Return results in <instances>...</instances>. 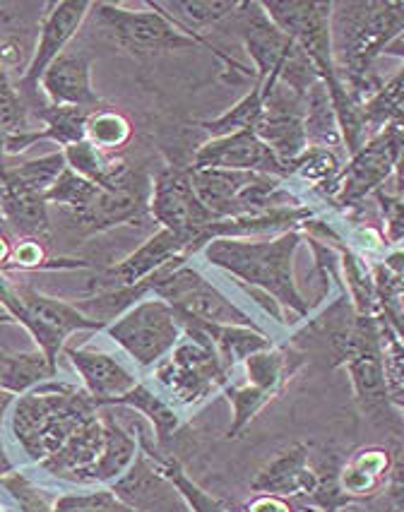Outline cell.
<instances>
[{"label": "cell", "mask_w": 404, "mask_h": 512, "mask_svg": "<svg viewBox=\"0 0 404 512\" xmlns=\"http://www.w3.org/2000/svg\"><path fill=\"white\" fill-rule=\"evenodd\" d=\"M301 243L299 231H284L275 241L253 243L241 238H215L207 243L205 255L212 265L224 267L253 287L265 289L277 303L306 315L308 303L296 289L294 253Z\"/></svg>", "instance_id": "6da1fadb"}, {"label": "cell", "mask_w": 404, "mask_h": 512, "mask_svg": "<svg viewBox=\"0 0 404 512\" xmlns=\"http://www.w3.org/2000/svg\"><path fill=\"white\" fill-rule=\"evenodd\" d=\"M94 412V400L70 388L51 385L17 402L13 431L32 460L44 462L63 448L75 428L85 424Z\"/></svg>", "instance_id": "7a4b0ae2"}, {"label": "cell", "mask_w": 404, "mask_h": 512, "mask_svg": "<svg viewBox=\"0 0 404 512\" xmlns=\"http://www.w3.org/2000/svg\"><path fill=\"white\" fill-rule=\"evenodd\" d=\"M332 13L335 46L352 73L354 94L368 89V65L404 32V3H349Z\"/></svg>", "instance_id": "3957f363"}, {"label": "cell", "mask_w": 404, "mask_h": 512, "mask_svg": "<svg viewBox=\"0 0 404 512\" xmlns=\"http://www.w3.org/2000/svg\"><path fill=\"white\" fill-rule=\"evenodd\" d=\"M150 287L162 301L169 303L171 308L183 318L200 320L210 325H241L255 327L246 313L231 303L222 291L212 287L207 279H202L195 270L188 267H164L157 275H152Z\"/></svg>", "instance_id": "277c9868"}, {"label": "cell", "mask_w": 404, "mask_h": 512, "mask_svg": "<svg viewBox=\"0 0 404 512\" xmlns=\"http://www.w3.org/2000/svg\"><path fill=\"white\" fill-rule=\"evenodd\" d=\"M94 17L99 25L106 29L118 46L128 49L138 56H150V53L162 51H183L202 46L200 41L188 37L176 22H171L157 8L152 10H126L121 5L92 3Z\"/></svg>", "instance_id": "5b68a950"}, {"label": "cell", "mask_w": 404, "mask_h": 512, "mask_svg": "<svg viewBox=\"0 0 404 512\" xmlns=\"http://www.w3.org/2000/svg\"><path fill=\"white\" fill-rule=\"evenodd\" d=\"M0 301L13 311L15 318H20V323L32 332L37 344L44 351L46 361L56 368V356L58 349L63 347L65 337L73 330H89V327H97L99 323L89 320L87 315H82L77 308L61 303L49 296H41L32 289H13L3 277H0Z\"/></svg>", "instance_id": "8992f818"}, {"label": "cell", "mask_w": 404, "mask_h": 512, "mask_svg": "<svg viewBox=\"0 0 404 512\" xmlns=\"http://www.w3.org/2000/svg\"><path fill=\"white\" fill-rule=\"evenodd\" d=\"M183 320L166 301H142L109 327V337L140 366H154L181 342Z\"/></svg>", "instance_id": "52a82bcc"}, {"label": "cell", "mask_w": 404, "mask_h": 512, "mask_svg": "<svg viewBox=\"0 0 404 512\" xmlns=\"http://www.w3.org/2000/svg\"><path fill=\"white\" fill-rule=\"evenodd\" d=\"M150 212L162 224V229L181 238L188 250L205 243L207 231L217 222L215 214L195 195L188 171L178 169H166L157 176V183L152 186Z\"/></svg>", "instance_id": "ba28073f"}, {"label": "cell", "mask_w": 404, "mask_h": 512, "mask_svg": "<svg viewBox=\"0 0 404 512\" xmlns=\"http://www.w3.org/2000/svg\"><path fill=\"white\" fill-rule=\"evenodd\" d=\"M342 363H347V371L352 375L361 409L371 414V419H380L390 426L395 416H392V400L388 380H385L383 349H380L376 323L371 318H364V315L356 318L352 342H349Z\"/></svg>", "instance_id": "9c48e42d"}, {"label": "cell", "mask_w": 404, "mask_h": 512, "mask_svg": "<svg viewBox=\"0 0 404 512\" xmlns=\"http://www.w3.org/2000/svg\"><path fill=\"white\" fill-rule=\"evenodd\" d=\"M402 145L404 128L400 123H390L368 145L359 147V152L352 154V162L347 164L342 178L335 183L342 205H356L368 193H378L380 186L395 171Z\"/></svg>", "instance_id": "30bf717a"}, {"label": "cell", "mask_w": 404, "mask_h": 512, "mask_svg": "<svg viewBox=\"0 0 404 512\" xmlns=\"http://www.w3.org/2000/svg\"><path fill=\"white\" fill-rule=\"evenodd\" d=\"M157 375L181 402H200L224 383L227 368L215 349L198 342H178L174 354L157 368Z\"/></svg>", "instance_id": "8fae6325"}, {"label": "cell", "mask_w": 404, "mask_h": 512, "mask_svg": "<svg viewBox=\"0 0 404 512\" xmlns=\"http://www.w3.org/2000/svg\"><path fill=\"white\" fill-rule=\"evenodd\" d=\"M193 169H231L265 176H289V171L277 162L275 154L255 135L253 128L205 142L195 152Z\"/></svg>", "instance_id": "7c38bea8"}, {"label": "cell", "mask_w": 404, "mask_h": 512, "mask_svg": "<svg viewBox=\"0 0 404 512\" xmlns=\"http://www.w3.org/2000/svg\"><path fill=\"white\" fill-rule=\"evenodd\" d=\"M231 20H236L243 46L258 70V80L263 82L270 75H277L289 53L296 49L294 41L275 27L260 3H241Z\"/></svg>", "instance_id": "4fadbf2b"}, {"label": "cell", "mask_w": 404, "mask_h": 512, "mask_svg": "<svg viewBox=\"0 0 404 512\" xmlns=\"http://www.w3.org/2000/svg\"><path fill=\"white\" fill-rule=\"evenodd\" d=\"M89 10H92V3H87V0H65V3L53 5V10L46 15L44 25L39 29V41L34 46L27 73L22 75V85L29 92L39 87L41 77L49 70V65L61 56L65 44L75 37L77 29L87 20Z\"/></svg>", "instance_id": "5bb4252c"}, {"label": "cell", "mask_w": 404, "mask_h": 512, "mask_svg": "<svg viewBox=\"0 0 404 512\" xmlns=\"http://www.w3.org/2000/svg\"><path fill=\"white\" fill-rule=\"evenodd\" d=\"M114 496L138 512H181V493L174 491V484L159 469V457L147 460L142 452L130 464L128 474L114 481Z\"/></svg>", "instance_id": "9a60e30c"}, {"label": "cell", "mask_w": 404, "mask_h": 512, "mask_svg": "<svg viewBox=\"0 0 404 512\" xmlns=\"http://www.w3.org/2000/svg\"><path fill=\"white\" fill-rule=\"evenodd\" d=\"M41 89L51 106H73V109H94L99 104L92 89V58L82 51L61 53L41 77Z\"/></svg>", "instance_id": "2e32d148"}, {"label": "cell", "mask_w": 404, "mask_h": 512, "mask_svg": "<svg viewBox=\"0 0 404 512\" xmlns=\"http://www.w3.org/2000/svg\"><path fill=\"white\" fill-rule=\"evenodd\" d=\"M68 359L73 361L77 373L85 380L89 397L94 404H106L121 400L123 395H128L135 388L133 373L118 363L114 356L104 354V351H92V349H65Z\"/></svg>", "instance_id": "e0dca14e"}, {"label": "cell", "mask_w": 404, "mask_h": 512, "mask_svg": "<svg viewBox=\"0 0 404 512\" xmlns=\"http://www.w3.org/2000/svg\"><path fill=\"white\" fill-rule=\"evenodd\" d=\"M253 488L265 496H308V493H316L318 474L313 472L311 462H308V450L299 443L289 445L258 474Z\"/></svg>", "instance_id": "ac0fdd59"}, {"label": "cell", "mask_w": 404, "mask_h": 512, "mask_svg": "<svg viewBox=\"0 0 404 512\" xmlns=\"http://www.w3.org/2000/svg\"><path fill=\"white\" fill-rule=\"evenodd\" d=\"M183 250L188 248L181 238L171 234V231L159 229L145 246L128 255L121 265H116L111 270V277L118 279V287H135V284L157 275L164 267L181 263Z\"/></svg>", "instance_id": "d6986e66"}, {"label": "cell", "mask_w": 404, "mask_h": 512, "mask_svg": "<svg viewBox=\"0 0 404 512\" xmlns=\"http://www.w3.org/2000/svg\"><path fill=\"white\" fill-rule=\"evenodd\" d=\"M101 448H104V426H101L99 416L94 414L85 424L77 426L73 436L65 440L63 448L49 460L41 462V467L56 476H73L77 481L99 460Z\"/></svg>", "instance_id": "ffe728a7"}, {"label": "cell", "mask_w": 404, "mask_h": 512, "mask_svg": "<svg viewBox=\"0 0 404 512\" xmlns=\"http://www.w3.org/2000/svg\"><path fill=\"white\" fill-rule=\"evenodd\" d=\"M101 426H104V448H101L99 460L77 479L85 481V484H92V481H118L128 472L135 455H138L135 440L116 424L114 416L106 412L101 414Z\"/></svg>", "instance_id": "44dd1931"}, {"label": "cell", "mask_w": 404, "mask_h": 512, "mask_svg": "<svg viewBox=\"0 0 404 512\" xmlns=\"http://www.w3.org/2000/svg\"><path fill=\"white\" fill-rule=\"evenodd\" d=\"M306 140L313 150H335L340 147V121H337L335 104H332L330 89L323 80L306 92Z\"/></svg>", "instance_id": "7402d4cb"}, {"label": "cell", "mask_w": 404, "mask_h": 512, "mask_svg": "<svg viewBox=\"0 0 404 512\" xmlns=\"http://www.w3.org/2000/svg\"><path fill=\"white\" fill-rule=\"evenodd\" d=\"M65 169H68V162H65L63 152L46 154V157L20 164L15 169H5V174L0 176V188L22 190V193L44 198Z\"/></svg>", "instance_id": "603a6c76"}, {"label": "cell", "mask_w": 404, "mask_h": 512, "mask_svg": "<svg viewBox=\"0 0 404 512\" xmlns=\"http://www.w3.org/2000/svg\"><path fill=\"white\" fill-rule=\"evenodd\" d=\"M390 472V457L385 450L371 448L356 452L354 460L342 469V491L349 496H368L383 484Z\"/></svg>", "instance_id": "cb8c5ba5"}, {"label": "cell", "mask_w": 404, "mask_h": 512, "mask_svg": "<svg viewBox=\"0 0 404 512\" xmlns=\"http://www.w3.org/2000/svg\"><path fill=\"white\" fill-rule=\"evenodd\" d=\"M56 368L46 361L44 354H0V388L5 392H25L41 380L53 378Z\"/></svg>", "instance_id": "d4e9b609"}, {"label": "cell", "mask_w": 404, "mask_h": 512, "mask_svg": "<svg viewBox=\"0 0 404 512\" xmlns=\"http://www.w3.org/2000/svg\"><path fill=\"white\" fill-rule=\"evenodd\" d=\"M263 101H265V92H263V82H255V87L251 92L243 97L234 109L224 113V116L215 118V121H200V128L207 130L215 138H227V135L241 133V130H251L258 123L260 113H263Z\"/></svg>", "instance_id": "484cf974"}, {"label": "cell", "mask_w": 404, "mask_h": 512, "mask_svg": "<svg viewBox=\"0 0 404 512\" xmlns=\"http://www.w3.org/2000/svg\"><path fill=\"white\" fill-rule=\"evenodd\" d=\"M3 193V207L13 226L22 234L39 236L49 231V214H46V200L41 195H29L22 190L0 188Z\"/></svg>", "instance_id": "4316f807"}, {"label": "cell", "mask_w": 404, "mask_h": 512, "mask_svg": "<svg viewBox=\"0 0 404 512\" xmlns=\"http://www.w3.org/2000/svg\"><path fill=\"white\" fill-rule=\"evenodd\" d=\"M116 404H126V407H133L138 409L140 414H145L147 419L152 421L154 431H157L159 443H166L178 428V416L174 409H171L162 397H157L154 392L147 390L145 385H135L128 395L116 400Z\"/></svg>", "instance_id": "83f0119b"}, {"label": "cell", "mask_w": 404, "mask_h": 512, "mask_svg": "<svg viewBox=\"0 0 404 512\" xmlns=\"http://www.w3.org/2000/svg\"><path fill=\"white\" fill-rule=\"evenodd\" d=\"M44 118L46 130L39 133V140H56L63 147L77 145L85 140V125L89 118L87 109H73V106H49L39 113Z\"/></svg>", "instance_id": "f1b7e54d"}, {"label": "cell", "mask_w": 404, "mask_h": 512, "mask_svg": "<svg viewBox=\"0 0 404 512\" xmlns=\"http://www.w3.org/2000/svg\"><path fill=\"white\" fill-rule=\"evenodd\" d=\"M133 135L130 121L116 111H92L85 125V140L92 142L97 150H118Z\"/></svg>", "instance_id": "f546056e"}, {"label": "cell", "mask_w": 404, "mask_h": 512, "mask_svg": "<svg viewBox=\"0 0 404 512\" xmlns=\"http://www.w3.org/2000/svg\"><path fill=\"white\" fill-rule=\"evenodd\" d=\"M104 188H99L97 183L87 181V178L77 176L73 169H65L61 178L53 183V188L44 195L46 202H53V205L70 207L73 212L87 210L94 200L99 198V193Z\"/></svg>", "instance_id": "4dcf8cb0"}, {"label": "cell", "mask_w": 404, "mask_h": 512, "mask_svg": "<svg viewBox=\"0 0 404 512\" xmlns=\"http://www.w3.org/2000/svg\"><path fill=\"white\" fill-rule=\"evenodd\" d=\"M0 133L5 135H25L32 133L29 125V109L22 101L5 70H0Z\"/></svg>", "instance_id": "1f68e13d"}, {"label": "cell", "mask_w": 404, "mask_h": 512, "mask_svg": "<svg viewBox=\"0 0 404 512\" xmlns=\"http://www.w3.org/2000/svg\"><path fill=\"white\" fill-rule=\"evenodd\" d=\"M246 371L248 378H251V385H255V388L275 392L284 375V359L282 354H275L270 349L258 351V354L246 359Z\"/></svg>", "instance_id": "d6a6232c"}, {"label": "cell", "mask_w": 404, "mask_h": 512, "mask_svg": "<svg viewBox=\"0 0 404 512\" xmlns=\"http://www.w3.org/2000/svg\"><path fill=\"white\" fill-rule=\"evenodd\" d=\"M53 512H138L128 508L114 491L87 493V496H61L53 505Z\"/></svg>", "instance_id": "836d02e7"}, {"label": "cell", "mask_w": 404, "mask_h": 512, "mask_svg": "<svg viewBox=\"0 0 404 512\" xmlns=\"http://www.w3.org/2000/svg\"><path fill=\"white\" fill-rule=\"evenodd\" d=\"M272 392L255 388V385H246V388H229V400L234 404V426L229 428V436H236L253 414L258 412L263 404L270 400Z\"/></svg>", "instance_id": "e575fe53"}, {"label": "cell", "mask_w": 404, "mask_h": 512, "mask_svg": "<svg viewBox=\"0 0 404 512\" xmlns=\"http://www.w3.org/2000/svg\"><path fill=\"white\" fill-rule=\"evenodd\" d=\"M385 380H388L390 400L404 409V344L390 339L383 354Z\"/></svg>", "instance_id": "d590c367"}, {"label": "cell", "mask_w": 404, "mask_h": 512, "mask_svg": "<svg viewBox=\"0 0 404 512\" xmlns=\"http://www.w3.org/2000/svg\"><path fill=\"white\" fill-rule=\"evenodd\" d=\"M376 198L383 210L385 226H388V241L397 243L404 238V195H388L378 190Z\"/></svg>", "instance_id": "8d00e7d4"}, {"label": "cell", "mask_w": 404, "mask_h": 512, "mask_svg": "<svg viewBox=\"0 0 404 512\" xmlns=\"http://www.w3.org/2000/svg\"><path fill=\"white\" fill-rule=\"evenodd\" d=\"M251 512H291L287 503H282L277 496H263L251 505Z\"/></svg>", "instance_id": "74e56055"}, {"label": "cell", "mask_w": 404, "mask_h": 512, "mask_svg": "<svg viewBox=\"0 0 404 512\" xmlns=\"http://www.w3.org/2000/svg\"><path fill=\"white\" fill-rule=\"evenodd\" d=\"M39 258H41V250L37 243H25L22 248H17V260H20L22 265L39 263Z\"/></svg>", "instance_id": "f35d334b"}, {"label": "cell", "mask_w": 404, "mask_h": 512, "mask_svg": "<svg viewBox=\"0 0 404 512\" xmlns=\"http://www.w3.org/2000/svg\"><path fill=\"white\" fill-rule=\"evenodd\" d=\"M395 195H404V145L395 162Z\"/></svg>", "instance_id": "ab89813d"}, {"label": "cell", "mask_w": 404, "mask_h": 512, "mask_svg": "<svg viewBox=\"0 0 404 512\" xmlns=\"http://www.w3.org/2000/svg\"><path fill=\"white\" fill-rule=\"evenodd\" d=\"M5 253H8V248H5V241H3V238H0V260L5 258Z\"/></svg>", "instance_id": "60d3db41"}]
</instances>
